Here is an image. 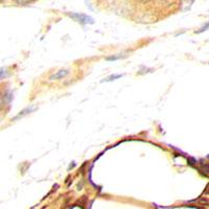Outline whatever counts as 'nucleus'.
Wrapping results in <instances>:
<instances>
[{
    "instance_id": "7ed1b4c3",
    "label": "nucleus",
    "mask_w": 209,
    "mask_h": 209,
    "mask_svg": "<svg viewBox=\"0 0 209 209\" xmlns=\"http://www.w3.org/2000/svg\"><path fill=\"white\" fill-rule=\"evenodd\" d=\"M36 109V107H30V108H26V109L25 110H23L22 112H20V114H19L18 116H17V117H15L14 119H18L19 117H20V116H24V115H26V114H28V113H30V112H33V110Z\"/></svg>"
},
{
    "instance_id": "39448f33",
    "label": "nucleus",
    "mask_w": 209,
    "mask_h": 209,
    "mask_svg": "<svg viewBox=\"0 0 209 209\" xmlns=\"http://www.w3.org/2000/svg\"><path fill=\"white\" fill-rule=\"evenodd\" d=\"M120 58H123V56H121V54H119V56H112V57H108V58H106V60L107 61H116L118 60V59Z\"/></svg>"
},
{
    "instance_id": "20e7f679",
    "label": "nucleus",
    "mask_w": 209,
    "mask_h": 209,
    "mask_svg": "<svg viewBox=\"0 0 209 209\" xmlns=\"http://www.w3.org/2000/svg\"><path fill=\"white\" fill-rule=\"evenodd\" d=\"M123 77V74H112V75H110V77H106L105 80H103L102 83H104V82H112V81H114V80L119 79V77Z\"/></svg>"
},
{
    "instance_id": "f257e3e1",
    "label": "nucleus",
    "mask_w": 209,
    "mask_h": 209,
    "mask_svg": "<svg viewBox=\"0 0 209 209\" xmlns=\"http://www.w3.org/2000/svg\"><path fill=\"white\" fill-rule=\"evenodd\" d=\"M70 17L77 21V22L82 23V24H93L94 19L91 18L90 16L85 14H70Z\"/></svg>"
},
{
    "instance_id": "f03ea898",
    "label": "nucleus",
    "mask_w": 209,
    "mask_h": 209,
    "mask_svg": "<svg viewBox=\"0 0 209 209\" xmlns=\"http://www.w3.org/2000/svg\"><path fill=\"white\" fill-rule=\"evenodd\" d=\"M68 73H69L68 70H60V71H58V72H57L56 74L51 75V77H50V80H51V81H54V80L62 79V77H66V75L68 74Z\"/></svg>"
}]
</instances>
